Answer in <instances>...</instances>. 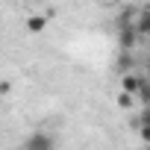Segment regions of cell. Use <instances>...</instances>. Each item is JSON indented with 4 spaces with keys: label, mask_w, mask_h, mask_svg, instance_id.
Segmentation results:
<instances>
[{
    "label": "cell",
    "mask_w": 150,
    "mask_h": 150,
    "mask_svg": "<svg viewBox=\"0 0 150 150\" xmlns=\"http://www.w3.org/2000/svg\"><path fill=\"white\" fill-rule=\"evenodd\" d=\"M115 68L121 71V77H124V74H132V68H135L132 53H121V56H118V62H115Z\"/></svg>",
    "instance_id": "4"
},
{
    "label": "cell",
    "mask_w": 150,
    "mask_h": 150,
    "mask_svg": "<svg viewBox=\"0 0 150 150\" xmlns=\"http://www.w3.org/2000/svg\"><path fill=\"white\" fill-rule=\"evenodd\" d=\"M141 83H144V77H138V74H124V77H121V91L129 94V97H135L138 88H141Z\"/></svg>",
    "instance_id": "3"
},
{
    "label": "cell",
    "mask_w": 150,
    "mask_h": 150,
    "mask_svg": "<svg viewBox=\"0 0 150 150\" xmlns=\"http://www.w3.org/2000/svg\"><path fill=\"white\" fill-rule=\"evenodd\" d=\"M24 150H56V135L38 129V132H30L24 138Z\"/></svg>",
    "instance_id": "1"
},
{
    "label": "cell",
    "mask_w": 150,
    "mask_h": 150,
    "mask_svg": "<svg viewBox=\"0 0 150 150\" xmlns=\"http://www.w3.org/2000/svg\"><path fill=\"white\" fill-rule=\"evenodd\" d=\"M44 27H47V15H30L27 18V30L30 33H41Z\"/></svg>",
    "instance_id": "5"
},
{
    "label": "cell",
    "mask_w": 150,
    "mask_h": 150,
    "mask_svg": "<svg viewBox=\"0 0 150 150\" xmlns=\"http://www.w3.org/2000/svg\"><path fill=\"white\" fill-rule=\"evenodd\" d=\"M132 30H135L138 38H147V35H150V6H144V9L138 12V18L132 21Z\"/></svg>",
    "instance_id": "2"
},
{
    "label": "cell",
    "mask_w": 150,
    "mask_h": 150,
    "mask_svg": "<svg viewBox=\"0 0 150 150\" xmlns=\"http://www.w3.org/2000/svg\"><path fill=\"white\" fill-rule=\"evenodd\" d=\"M118 106H121V109H132V97L121 91V94H118Z\"/></svg>",
    "instance_id": "6"
}]
</instances>
